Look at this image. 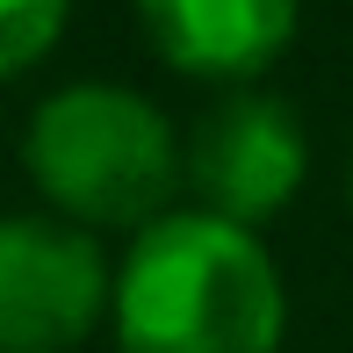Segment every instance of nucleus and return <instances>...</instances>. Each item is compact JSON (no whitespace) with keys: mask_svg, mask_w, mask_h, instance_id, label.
Returning a JSON list of instances; mask_svg holds the SVG:
<instances>
[{"mask_svg":"<svg viewBox=\"0 0 353 353\" xmlns=\"http://www.w3.org/2000/svg\"><path fill=\"white\" fill-rule=\"evenodd\" d=\"M22 166L43 210L79 231H144L173 210L181 188V137L166 108L116 79H72L43 94L22 130Z\"/></svg>","mask_w":353,"mask_h":353,"instance_id":"obj_2","label":"nucleus"},{"mask_svg":"<svg viewBox=\"0 0 353 353\" xmlns=\"http://www.w3.org/2000/svg\"><path fill=\"white\" fill-rule=\"evenodd\" d=\"M303 173H310V144H303L296 108L252 87H231L181 144V181L195 188V210L245 231L274 223L296 202Z\"/></svg>","mask_w":353,"mask_h":353,"instance_id":"obj_4","label":"nucleus"},{"mask_svg":"<svg viewBox=\"0 0 353 353\" xmlns=\"http://www.w3.org/2000/svg\"><path fill=\"white\" fill-rule=\"evenodd\" d=\"M346 202H353V159H346Z\"/></svg>","mask_w":353,"mask_h":353,"instance_id":"obj_7","label":"nucleus"},{"mask_svg":"<svg viewBox=\"0 0 353 353\" xmlns=\"http://www.w3.org/2000/svg\"><path fill=\"white\" fill-rule=\"evenodd\" d=\"M116 353H281L288 288L260 231L166 210L123 245L108 288Z\"/></svg>","mask_w":353,"mask_h":353,"instance_id":"obj_1","label":"nucleus"},{"mask_svg":"<svg viewBox=\"0 0 353 353\" xmlns=\"http://www.w3.org/2000/svg\"><path fill=\"white\" fill-rule=\"evenodd\" d=\"M116 260L79 223L0 216V353H79L108 325Z\"/></svg>","mask_w":353,"mask_h":353,"instance_id":"obj_3","label":"nucleus"},{"mask_svg":"<svg viewBox=\"0 0 353 353\" xmlns=\"http://www.w3.org/2000/svg\"><path fill=\"white\" fill-rule=\"evenodd\" d=\"M72 0H0V79H22L65 37Z\"/></svg>","mask_w":353,"mask_h":353,"instance_id":"obj_6","label":"nucleus"},{"mask_svg":"<svg viewBox=\"0 0 353 353\" xmlns=\"http://www.w3.org/2000/svg\"><path fill=\"white\" fill-rule=\"evenodd\" d=\"M144 43L173 72L245 87L260 79L296 37V0H137Z\"/></svg>","mask_w":353,"mask_h":353,"instance_id":"obj_5","label":"nucleus"}]
</instances>
